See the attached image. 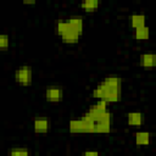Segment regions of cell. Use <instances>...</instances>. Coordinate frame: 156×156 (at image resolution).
Returning a JSON list of instances; mask_svg holds the SVG:
<instances>
[{
    "instance_id": "obj_16",
    "label": "cell",
    "mask_w": 156,
    "mask_h": 156,
    "mask_svg": "<svg viewBox=\"0 0 156 156\" xmlns=\"http://www.w3.org/2000/svg\"><path fill=\"white\" fill-rule=\"evenodd\" d=\"M71 29V27H69V23H68V21H58L57 23H56V26H55V33L56 34H58V35H63L66 32H68Z\"/></svg>"
},
{
    "instance_id": "obj_5",
    "label": "cell",
    "mask_w": 156,
    "mask_h": 156,
    "mask_svg": "<svg viewBox=\"0 0 156 156\" xmlns=\"http://www.w3.org/2000/svg\"><path fill=\"white\" fill-rule=\"evenodd\" d=\"M139 63L141 67H144L146 69L156 67V54H154V52L141 54L139 57Z\"/></svg>"
},
{
    "instance_id": "obj_20",
    "label": "cell",
    "mask_w": 156,
    "mask_h": 156,
    "mask_svg": "<svg viewBox=\"0 0 156 156\" xmlns=\"http://www.w3.org/2000/svg\"><path fill=\"white\" fill-rule=\"evenodd\" d=\"M23 4H24V5H34L35 1H34V0H30V1H27V0H26V1H23Z\"/></svg>"
},
{
    "instance_id": "obj_4",
    "label": "cell",
    "mask_w": 156,
    "mask_h": 156,
    "mask_svg": "<svg viewBox=\"0 0 156 156\" xmlns=\"http://www.w3.org/2000/svg\"><path fill=\"white\" fill-rule=\"evenodd\" d=\"M45 99L49 102H60L63 99V89L58 85H50L45 90Z\"/></svg>"
},
{
    "instance_id": "obj_2",
    "label": "cell",
    "mask_w": 156,
    "mask_h": 156,
    "mask_svg": "<svg viewBox=\"0 0 156 156\" xmlns=\"http://www.w3.org/2000/svg\"><path fill=\"white\" fill-rule=\"evenodd\" d=\"M32 67L30 66H21L15 71V80L24 87H28L32 84Z\"/></svg>"
},
{
    "instance_id": "obj_13",
    "label": "cell",
    "mask_w": 156,
    "mask_h": 156,
    "mask_svg": "<svg viewBox=\"0 0 156 156\" xmlns=\"http://www.w3.org/2000/svg\"><path fill=\"white\" fill-rule=\"evenodd\" d=\"M133 37L136 40H147L150 38V28L147 26H144L141 28L134 29L133 32Z\"/></svg>"
},
{
    "instance_id": "obj_8",
    "label": "cell",
    "mask_w": 156,
    "mask_h": 156,
    "mask_svg": "<svg viewBox=\"0 0 156 156\" xmlns=\"http://www.w3.org/2000/svg\"><path fill=\"white\" fill-rule=\"evenodd\" d=\"M68 23H69V27L73 32H76L77 34H82L83 33V27H84V23H83V18L80 16H71L68 20Z\"/></svg>"
},
{
    "instance_id": "obj_14",
    "label": "cell",
    "mask_w": 156,
    "mask_h": 156,
    "mask_svg": "<svg viewBox=\"0 0 156 156\" xmlns=\"http://www.w3.org/2000/svg\"><path fill=\"white\" fill-rule=\"evenodd\" d=\"M79 37H80L79 34H77L76 32H73L72 29H69L68 32H66L61 37V39H62V41L65 44H76V43L79 41Z\"/></svg>"
},
{
    "instance_id": "obj_12",
    "label": "cell",
    "mask_w": 156,
    "mask_h": 156,
    "mask_svg": "<svg viewBox=\"0 0 156 156\" xmlns=\"http://www.w3.org/2000/svg\"><path fill=\"white\" fill-rule=\"evenodd\" d=\"M145 21H146V17L141 13H134L130 16V26L134 28V29H138V28H141L145 24Z\"/></svg>"
},
{
    "instance_id": "obj_3",
    "label": "cell",
    "mask_w": 156,
    "mask_h": 156,
    "mask_svg": "<svg viewBox=\"0 0 156 156\" xmlns=\"http://www.w3.org/2000/svg\"><path fill=\"white\" fill-rule=\"evenodd\" d=\"M112 126V115L110 111L105 112L95 123H94V133H108Z\"/></svg>"
},
{
    "instance_id": "obj_10",
    "label": "cell",
    "mask_w": 156,
    "mask_h": 156,
    "mask_svg": "<svg viewBox=\"0 0 156 156\" xmlns=\"http://www.w3.org/2000/svg\"><path fill=\"white\" fill-rule=\"evenodd\" d=\"M134 140H135V144L139 145V146H146L150 144V140H151V135L149 132H145V130H140V132H136L134 134Z\"/></svg>"
},
{
    "instance_id": "obj_11",
    "label": "cell",
    "mask_w": 156,
    "mask_h": 156,
    "mask_svg": "<svg viewBox=\"0 0 156 156\" xmlns=\"http://www.w3.org/2000/svg\"><path fill=\"white\" fill-rule=\"evenodd\" d=\"M108 88H113V89H122V79L118 76H107L104 80H102Z\"/></svg>"
},
{
    "instance_id": "obj_6",
    "label": "cell",
    "mask_w": 156,
    "mask_h": 156,
    "mask_svg": "<svg viewBox=\"0 0 156 156\" xmlns=\"http://www.w3.org/2000/svg\"><path fill=\"white\" fill-rule=\"evenodd\" d=\"M121 96H122V89H113V88H108L106 85V93H105V96H104L102 100L106 101L107 104L108 102H117V101L121 100Z\"/></svg>"
},
{
    "instance_id": "obj_7",
    "label": "cell",
    "mask_w": 156,
    "mask_h": 156,
    "mask_svg": "<svg viewBox=\"0 0 156 156\" xmlns=\"http://www.w3.org/2000/svg\"><path fill=\"white\" fill-rule=\"evenodd\" d=\"M33 128L35 133H46L50 128V122L45 117H38L33 122Z\"/></svg>"
},
{
    "instance_id": "obj_17",
    "label": "cell",
    "mask_w": 156,
    "mask_h": 156,
    "mask_svg": "<svg viewBox=\"0 0 156 156\" xmlns=\"http://www.w3.org/2000/svg\"><path fill=\"white\" fill-rule=\"evenodd\" d=\"M9 156H29L27 147H12L9 150Z\"/></svg>"
},
{
    "instance_id": "obj_15",
    "label": "cell",
    "mask_w": 156,
    "mask_h": 156,
    "mask_svg": "<svg viewBox=\"0 0 156 156\" xmlns=\"http://www.w3.org/2000/svg\"><path fill=\"white\" fill-rule=\"evenodd\" d=\"M99 6H100V1H96V0H85L80 4V7L85 12H94L99 9Z\"/></svg>"
},
{
    "instance_id": "obj_19",
    "label": "cell",
    "mask_w": 156,
    "mask_h": 156,
    "mask_svg": "<svg viewBox=\"0 0 156 156\" xmlns=\"http://www.w3.org/2000/svg\"><path fill=\"white\" fill-rule=\"evenodd\" d=\"M80 156H100V155H99V152L95 151V150H88V151L82 152Z\"/></svg>"
},
{
    "instance_id": "obj_9",
    "label": "cell",
    "mask_w": 156,
    "mask_h": 156,
    "mask_svg": "<svg viewBox=\"0 0 156 156\" xmlns=\"http://www.w3.org/2000/svg\"><path fill=\"white\" fill-rule=\"evenodd\" d=\"M127 122L129 126L139 127L144 122V115L141 112H128L127 113Z\"/></svg>"
},
{
    "instance_id": "obj_1",
    "label": "cell",
    "mask_w": 156,
    "mask_h": 156,
    "mask_svg": "<svg viewBox=\"0 0 156 156\" xmlns=\"http://www.w3.org/2000/svg\"><path fill=\"white\" fill-rule=\"evenodd\" d=\"M68 130L71 133H94V124L83 118L72 119L68 123Z\"/></svg>"
},
{
    "instance_id": "obj_18",
    "label": "cell",
    "mask_w": 156,
    "mask_h": 156,
    "mask_svg": "<svg viewBox=\"0 0 156 156\" xmlns=\"http://www.w3.org/2000/svg\"><path fill=\"white\" fill-rule=\"evenodd\" d=\"M9 46H10V37L7 34H1L0 35V49L7 50Z\"/></svg>"
}]
</instances>
